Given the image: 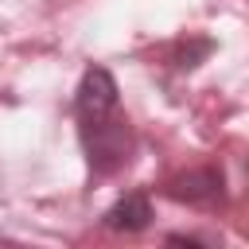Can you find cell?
<instances>
[{
	"label": "cell",
	"instance_id": "obj_1",
	"mask_svg": "<svg viewBox=\"0 0 249 249\" xmlns=\"http://www.w3.org/2000/svg\"><path fill=\"white\" fill-rule=\"evenodd\" d=\"M82 144H86V156H89V167L97 175H113L121 163H128V121L121 113H113L109 121L101 124H89L82 128Z\"/></svg>",
	"mask_w": 249,
	"mask_h": 249
},
{
	"label": "cell",
	"instance_id": "obj_2",
	"mask_svg": "<svg viewBox=\"0 0 249 249\" xmlns=\"http://www.w3.org/2000/svg\"><path fill=\"white\" fill-rule=\"evenodd\" d=\"M74 113H78V128L101 124L117 113V82L105 66H89L74 89Z\"/></svg>",
	"mask_w": 249,
	"mask_h": 249
},
{
	"label": "cell",
	"instance_id": "obj_3",
	"mask_svg": "<svg viewBox=\"0 0 249 249\" xmlns=\"http://www.w3.org/2000/svg\"><path fill=\"white\" fill-rule=\"evenodd\" d=\"M167 198L175 202H187V206H218L226 198V179L218 167H195V171H183L167 183Z\"/></svg>",
	"mask_w": 249,
	"mask_h": 249
},
{
	"label": "cell",
	"instance_id": "obj_4",
	"mask_svg": "<svg viewBox=\"0 0 249 249\" xmlns=\"http://www.w3.org/2000/svg\"><path fill=\"white\" fill-rule=\"evenodd\" d=\"M148 222H152V202H148L144 191H132V195L117 198L101 218V226L113 230V233H140Z\"/></svg>",
	"mask_w": 249,
	"mask_h": 249
}]
</instances>
